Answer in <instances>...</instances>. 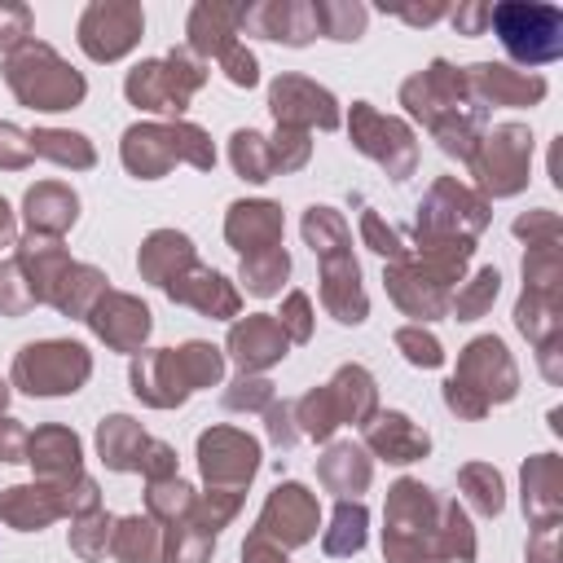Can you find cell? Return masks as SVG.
I'll use <instances>...</instances> for the list:
<instances>
[{
    "label": "cell",
    "mask_w": 563,
    "mask_h": 563,
    "mask_svg": "<svg viewBox=\"0 0 563 563\" xmlns=\"http://www.w3.org/2000/svg\"><path fill=\"white\" fill-rule=\"evenodd\" d=\"M493 22H497L506 48H510L515 57H523V62H545V57L559 53V44H550V40H559V9L501 4V9L493 13Z\"/></svg>",
    "instance_id": "cell-1"
}]
</instances>
